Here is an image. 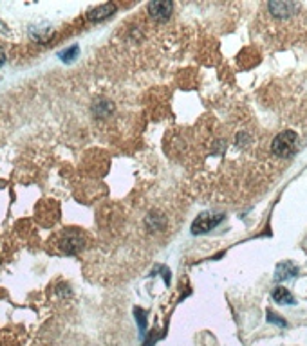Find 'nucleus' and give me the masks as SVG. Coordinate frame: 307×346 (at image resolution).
I'll use <instances>...</instances> for the list:
<instances>
[{"instance_id":"obj_1","label":"nucleus","mask_w":307,"mask_h":346,"mask_svg":"<svg viewBox=\"0 0 307 346\" xmlns=\"http://www.w3.org/2000/svg\"><path fill=\"white\" fill-rule=\"evenodd\" d=\"M296 148H298V136H296L293 130H284V132H280L273 139V143H271V151H273V155L282 157V159L291 157V155L296 151Z\"/></svg>"},{"instance_id":"obj_2","label":"nucleus","mask_w":307,"mask_h":346,"mask_svg":"<svg viewBox=\"0 0 307 346\" xmlns=\"http://www.w3.org/2000/svg\"><path fill=\"white\" fill-rule=\"evenodd\" d=\"M58 245L63 253L74 254L83 247V235L76 229H65L58 240Z\"/></svg>"},{"instance_id":"obj_3","label":"nucleus","mask_w":307,"mask_h":346,"mask_svg":"<svg viewBox=\"0 0 307 346\" xmlns=\"http://www.w3.org/2000/svg\"><path fill=\"white\" fill-rule=\"evenodd\" d=\"M222 215H211V213H203L195 218V222L192 224V233L193 235H204V233L211 231L213 227H217L222 222Z\"/></svg>"},{"instance_id":"obj_4","label":"nucleus","mask_w":307,"mask_h":346,"mask_svg":"<svg viewBox=\"0 0 307 346\" xmlns=\"http://www.w3.org/2000/svg\"><path fill=\"white\" fill-rule=\"evenodd\" d=\"M267 9H269V13L275 16V18H289V16H293L296 11L300 9V4H296V2H287V0H273V2H269L267 4Z\"/></svg>"},{"instance_id":"obj_5","label":"nucleus","mask_w":307,"mask_h":346,"mask_svg":"<svg viewBox=\"0 0 307 346\" xmlns=\"http://www.w3.org/2000/svg\"><path fill=\"white\" fill-rule=\"evenodd\" d=\"M172 9H174L172 2H168V0H156V2H150V4H148V15L154 20L163 22V20L170 18Z\"/></svg>"},{"instance_id":"obj_6","label":"nucleus","mask_w":307,"mask_h":346,"mask_svg":"<svg viewBox=\"0 0 307 346\" xmlns=\"http://www.w3.org/2000/svg\"><path fill=\"white\" fill-rule=\"evenodd\" d=\"M298 274V267L291 262H282L275 269V280L277 281H287Z\"/></svg>"},{"instance_id":"obj_7","label":"nucleus","mask_w":307,"mask_h":346,"mask_svg":"<svg viewBox=\"0 0 307 346\" xmlns=\"http://www.w3.org/2000/svg\"><path fill=\"white\" fill-rule=\"evenodd\" d=\"M114 11H116L114 4H103V6H98V8L91 9V11L87 13V18H89L91 22H101V20L109 18Z\"/></svg>"},{"instance_id":"obj_8","label":"nucleus","mask_w":307,"mask_h":346,"mask_svg":"<svg viewBox=\"0 0 307 346\" xmlns=\"http://www.w3.org/2000/svg\"><path fill=\"white\" fill-rule=\"evenodd\" d=\"M273 299L277 303H280V305H295V298H293V294L287 291V289L284 287H277L273 291Z\"/></svg>"},{"instance_id":"obj_9","label":"nucleus","mask_w":307,"mask_h":346,"mask_svg":"<svg viewBox=\"0 0 307 346\" xmlns=\"http://www.w3.org/2000/svg\"><path fill=\"white\" fill-rule=\"evenodd\" d=\"M266 319H267V323H273V324H277V326H282V328L287 326V321H285L284 317L278 316V314H275L273 310H267Z\"/></svg>"},{"instance_id":"obj_10","label":"nucleus","mask_w":307,"mask_h":346,"mask_svg":"<svg viewBox=\"0 0 307 346\" xmlns=\"http://www.w3.org/2000/svg\"><path fill=\"white\" fill-rule=\"evenodd\" d=\"M76 54H78V45H73V47H70L69 51L62 52V54H60V58H62L63 62H70V60H73Z\"/></svg>"},{"instance_id":"obj_11","label":"nucleus","mask_w":307,"mask_h":346,"mask_svg":"<svg viewBox=\"0 0 307 346\" xmlns=\"http://www.w3.org/2000/svg\"><path fill=\"white\" fill-rule=\"evenodd\" d=\"M136 316H137V324H139L141 332L147 330V319H145V310L136 309Z\"/></svg>"},{"instance_id":"obj_12","label":"nucleus","mask_w":307,"mask_h":346,"mask_svg":"<svg viewBox=\"0 0 307 346\" xmlns=\"http://www.w3.org/2000/svg\"><path fill=\"white\" fill-rule=\"evenodd\" d=\"M4 62H6V52H4V49L0 47V67L4 65Z\"/></svg>"}]
</instances>
